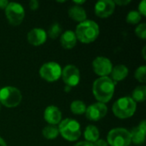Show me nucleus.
I'll list each match as a JSON object with an SVG mask.
<instances>
[{
  "mask_svg": "<svg viewBox=\"0 0 146 146\" xmlns=\"http://www.w3.org/2000/svg\"><path fill=\"white\" fill-rule=\"evenodd\" d=\"M115 83L109 76L98 78L92 85V92L95 98L99 103L106 104L110 102L115 93Z\"/></svg>",
  "mask_w": 146,
  "mask_h": 146,
  "instance_id": "f257e3e1",
  "label": "nucleus"
},
{
  "mask_svg": "<svg viewBox=\"0 0 146 146\" xmlns=\"http://www.w3.org/2000/svg\"><path fill=\"white\" fill-rule=\"evenodd\" d=\"M99 33L100 29L98 24L92 20H86L79 23L74 32L77 40L83 44L94 42L99 36Z\"/></svg>",
  "mask_w": 146,
  "mask_h": 146,
  "instance_id": "f03ea898",
  "label": "nucleus"
},
{
  "mask_svg": "<svg viewBox=\"0 0 146 146\" xmlns=\"http://www.w3.org/2000/svg\"><path fill=\"white\" fill-rule=\"evenodd\" d=\"M137 109V103L131 97H122L117 99L112 105L114 115L119 119L132 117Z\"/></svg>",
  "mask_w": 146,
  "mask_h": 146,
  "instance_id": "7ed1b4c3",
  "label": "nucleus"
},
{
  "mask_svg": "<svg viewBox=\"0 0 146 146\" xmlns=\"http://www.w3.org/2000/svg\"><path fill=\"white\" fill-rule=\"evenodd\" d=\"M58 131L61 136L68 141H76L80 139L81 135V127L79 123L74 119L67 118L58 124Z\"/></svg>",
  "mask_w": 146,
  "mask_h": 146,
  "instance_id": "20e7f679",
  "label": "nucleus"
},
{
  "mask_svg": "<svg viewBox=\"0 0 146 146\" xmlns=\"http://www.w3.org/2000/svg\"><path fill=\"white\" fill-rule=\"evenodd\" d=\"M22 100V95L20 90L15 86H8L0 89V104L7 108H15L18 106Z\"/></svg>",
  "mask_w": 146,
  "mask_h": 146,
  "instance_id": "39448f33",
  "label": "nucleus"
},
{
  "mask_svg": "<svg viewBox=\"0 0 146 146\" xmlns=\"http://www.w3.org/2000/svg\"><path fill=\"white\" fill-rule=\"evenodd\" d=\"M107 143L110 146H130V131L123 127H115L111 129L107 135Z\"/></svg>",
  "mask_w": 146,
  "mask_h": 146,
  "instance_id": "423d86ee",
  "label": "nucleus"
},
{
  "mask_svg": "<svg viewBox=\"0 0 146 146\" xmlns=\"http://www.w3.org/2000/svg\"><path fill=\"white\" fill-rule=\"evenodd\" d=\"M62 68L56 62L44 63L39 68V75L47 82H55L62 75Z\"/></svg>",
  "mask_w": 146,
  "mask_h": 146,
  "instance_id": "0eeeda50",
  "label": "nucleus"
},
{
  "mask_svg": "<svg viewBox=\"0 0 146 146\" xmlns=\"http://www.w3.org/2000/svg\"><path fill=\"white\" fill-rule=\"evenodd\" d=\"M5 15L9 24L12 26L20 25L25 17V9L21 4L15 2L9 3L6 7Z\"/></svg>",
  "mask_w": 146,
  "mask_h": 146,
  "instance_id": "6e6552de",
  "label": "nucleus"
},
{
  "mask_svg": "<svg viewBox=\"0 0 146 146\" xmlns=\"http://www.w3.org/2000/svg\"><path fill=\"white\" fill-rule=\"evenodd\" d=\"M63 82L66 84L67 86L74 87L76 86L80 80V73L79 68L74 65H67L62 70V75Z\"/></svg>",
  "mask_w": 146,
  "mask_h": 146,
  "instance_id": "1a4fd4ad",
  "label": "nucleus"
},
{
  "mask_svg": "<svg viewBox=\"0 0 146 146\" xmlns=\"http://www.w3.org/2000/svg\"><path fill=\"white\" fill-rule=\"evenodd\" d=\"M92 68L96 74L100 77H105L111 74L113 65L109 58L104 56H98L92 62Z\"/></svg>",
  "mask_w": 146,
  "mask_h": 146,
  "instance_id": "9d476101",
  "label": "nucleus"
},
{
  "mask_svg": "<svg viewBox=\"0 0 146 146\" xmlns=\"http://www.w3.org/2000/svg\"><path fill=\"white\" fill-rule=\"evenodd\" d=\"M108 112V107L103 103H95L86 107V116L92 121H98L103 119Z\"/></svg>",
  "mask_w": 146,
  "mask_h": 146,
  "instance_id": "9b49d317",
  "label": "nucleus"
},
{
  "mask_svg": "<svg viewBox=\"0 0 146 146\" xmlns=\"http://www.w3.org/2000/svg\"><path fill=\"white\" fill-rule=\"evenodd\" d=\"M115 9V4L112 0H100L95 4V14L100 18H107L110 16Z\"/></svg>",
  "mask_w": 146,
  "mask_h": 146,
  "instance_id": "f8f14e48",
  "label": "nucleus"
},
{
  "mask_svg": "<svg viewBox=\"0 0 146 146\" xmlns=\"http://www.w3.org/2000/svg\"><path fill=\"white\" fill-rule=\"evenodd\" d=\"M44 119L49 125L56 126L62 121V112L56 106L50 105L44 110Z\"/></svg>",
  "mask_w": 146,
  "mask_h": 146,
  "instance_id": "ddd939ff",
  "label": "nucleus"
},
{
  "mask_svg": "<svg viewBox=\"0 0 146 146\" xmlns=\"http://www.w3.org/2000/svg\"><path fill=\"white\" fill-rule=\"evenodd\" d=\"M47 39V33L42 28H33L27 33V41L34 46H38L45 43Z\"/></svg>",
  "mask_w": 146,
  "mask_h": 146,
  "instance_id": "4468645a",
  "label": "nucleus"
},
{
  "mask_svg": "<svg viewBox=\"0 0 146 146\" xmlns=\"http://www.w3.org/2000/svg\"><path fill=\"white\" fill-rule=\"evenodd\" d=\"M146 133V121H142L137 127L130 131L131 140L136 145H140L145 143Z\"/></svg>",
  "mask_w": 146,
  "mask_h": 146,
  "instance_id": "2eb2a0df",
  "label": "nucleus"
},
{
  "mask_svg": "<svg viewBox=\"0 0 146 146\" xmlns=\"http://www.w3.org/2000/svg\"><path fill=\"white\" fill-rule=\"evenodd\" d=\"M60 42L62 46L66 50L73 49L77 43V38L74 31L67 30L63 33L61 34Z\"/></svg>",
  "mask_w": 146,
  "mask_h": 146,
  "instance_id": "dca6fc26",
  "label": "nucleus"
},
{
  "mask_svg": "<svg viewBox=\"0 0 146 146\" xmlns=\"http://www.w3.org/2000/svg\"><path fill=\"white\" fill-rule=\"evenodd\" d=\"M68 15L72 20H74L79 23L86 21V17H87L86 9L82 6H79V5L71 6L68 9Z\"/></svg>",
  "mask_w": 146,
  "mask_h": 146,
  "instance_id": "f3484780",
  "label": "nucleus"
},
{
  "mask_svg": "<svg viewBox=\"0 0 146 146\" xmlns=\"http://www.w3.org/2000/svg\"><path fill=\"white\" fill-rule=\"evenodd\" d=\"M128 74H129L128 68L125 65L119 64V65L113 67L110 74L112 77L111 78L112 80L115 83V82H119V81H121L124 79H126L127 77Z\"/></svg>",
  "mask_w": 146,
  "mask_h": 146,
  "instance_id": "a211bd4d",
  "label": "nucleus"
},
{
  "mask_svg": "<svg viewBox=\"0 0 146 146\" xmlns=\"http://www.w3.org/2000/svg\"><path fill=\"white\" fill-rule=\"evenodd\" d=\"M99 130L94 125H89L86 127L84 132V137L86 141L93 144L99 139Z\"/></svg>",
  "mask_w": 146,
  "mask_h": 146,
  "instance_id": "6ab92c4d",
  "label": "nucleus"
},
{
  "mask_svg": "<svg viewBox=\"0 0 146 146\" xmlns=\"http://www.w3.org/2000/svg\"><path fill=\"white\" fill-rule=\"evenodd\" d=\"M42 135L46 139H49V140L55 139L59 135L58 127H56V126H51V125L46 126L42 130Z\"/></svg>",
  "mask_w": 146,
  "mask_h": 146,
  "instance_id": "aec40b11",
  "label": "nucleus"
},
{
  "mask_svg": "<svg viewBox=\"0 0 146 146\" xmlns=\"http://www.w3.org/2000/svg\"><path fill=\"white\" fill-rule=\"evenodd\" d=\"M70 110L74 115H83L86 113V105L81 100H74L70 104Z\"/></svg>",
  "mask_w": 146,
  "mask_h": 146,
  "instance_id": "412c9836",
  "label": "nucleus"
},
{
  "mask_svg": "<svg viewBox=\"0 0 146 146\" xmlns=\"http://www.w3.org/2000/svg\"><path fill=\"white\" fill-rule=\"evenodd\" d=\"M136 103L137 102H144L146 99V86H137L132 94L131 97Z\"/></svg>",
  "mask_w": 146,
  "mask_h": 146,
  "instance_id": "4be33fe9",
  "label": "nucleus"
},
{
  "mask_svg": "<svg viewBox=\"0 0 146 146\" xmlns=\"http://www.w3.org/2000/svg\"><path fill=\"white\" fill-rule=\"evenodd\" d=\"M47 33V37L49 36L50 38L55 39L56 38H58L61 34H62V27L60 26L59 23H53L52 25H50V27L48 29Z\"/></svg>",
  "mask_w": 146,
  "mask_h": 146,
  "instance_id": "5701e85b",
  "label": "nucleus"
},
{
  "mask_svg": "<svg viewBox=\"0 0 146 146\" xmlns=\"http://www.w3.org/2000/svg\"><path fill=\"white\" fill-rule=\"evenodd\" d=\"M142 19V15L137 10H131L127 15V22L129 24H138Z\"/></svg>",
  "mask_w": 146,
  "mask_h": 146,
  "instance_id": "b1692460",
  "label": "nucleus"
},
{
  "mask_svg": "<svg viewBox=\"0 0 146 146\" xmlns=\"http://www.w3.org/2000/svg\"><path fill=\"white\" fill-rule=\"evenodd\" d=\"M145 72H146V66L143 65V66H140L139 67L135 73H134V77L135 79L141 82V83H145L146 81V75H145Z\"/></svg>",
  "mask_w": 146,
  "mask_h": 146,
  "instance_id": "393cba45",
  "label": "nucleus"
},
{
  "mask_svg": "<svg viewBox=\"0 0 146 146\" xmlns=\"http://www.w3.org/2000/svg\"><path fill=\"white\" fill-rule=\"evenodd\" d=\"M135 33L136 35L142 38V39H145L146 38V24L145 23H140L137 26V27L135 28Z\"/></svg>",
  "mask_w": 146,
  "mask_h": 146,
  "instance_id": "a878e982",
  "label": "nucleus"
},
{
  "mask_svg": "<svg viewBox=\"0 0 146 146\" xmlns=\"http://www.w3.org/2000/svg\"><path fill=\"white\" fill-rule=\"evenodd\" d=\"M139 13L141 15H146V3L145 0H142L141 3L139 4Z\"/></svg>",
  "mask_w": 146,
  "mask_h": 146,
  "instance_id": "bb28decb",
  "label": "nucleus"
},
{
  "mask_svg": "<svg viewBox=\"0 0 146 146\" xmlns=\"http://www.w3.org/2000/svg\"><path fill=\"white\" fill-rule=\"evenodd\" d=\"M29 7H30L31 9L36 10V9H38V7H39V3H38L37 0H31V1L29 2Z\"/></svg>",
  "mask_w": 146,
  "mask_h": 146,
  "instance_id": "cd10ccee",
  "label": "nucleus"
},
{
  "mask_svg": "<svg viewBox=\"0 0 146 146\" xmlns=\"http://www.w3.org/2000/svg\"><path fill=\"white\" fill-rule=\"evenodd\" d=\"M92 145H93V146H109L107 141H105L104 139H98Z\"/></svg>",
  "mask_w": 146,
  "mask_h": 146,
  "instance_id": "c85d7f7f",
  "label": "nucleus"
},
{
  "mask_svg": "<svg viewBox=\"0 0 146 146\" xmlns=\"http://www.w3.org/2000/svg\"><path fill=\"white\" fill-rule=\"evenodd\" d=\"M131 2V0H116V1H114L115 4H118L119 6H124V5H127L129 3Z\"/></svg>",
  "mask_w": 146,
  "mask_h": 146,
  "instance_id": "c756f323",
  "label": "nucleus"
},
{
  "mask_svg": "<svg viewBox=\"0 0 146 146\" xmlns=\"http://www.w3.org/2000/svg\"><path fill=\"white\" fill-rule=\"evenodd\" d=\"M74 146H93V145L90 142H87V141H80V142H78L77 144H75Z\"/></svg>",
  "mask_w": 146,
  "mask_h": 146,
  "instance_id": "7c9ffc66",
  "label": "nucleus"
},
{
  "mask_svg": "<svg viewBox=\"0 0 146 146\" xmlns=\"http://www.w3.org/2000/svg\"><path fill=\"white\" fill-rule=\"evenodd\" d=\"M9 2L7 0H0V9H5Z\"/></svg>",
  "mask_w": 146,
  "mask_h": 146,
  "instance_id": "2f4dec72",
  "label": "nucleus"
},
{
  "mask_svg": "<svg viewBox=\"0 0 146 146\" xmlns=\"http://www.w3.org/2000/svg\"><path fill=\"white\" fill-rule=\"evenodd\" d=\"M0 146H7V144H6L5 140L3 138H1V137H0Z\"/></svg>",
  "mask_w": 146,
  "mask_h": 146,
  "instance_id": "473e14b6",
  "label": "nucleus"
},
{
  "mask_svg": "<svg viewBox=\"0 0 146 146\" xmlns=\"http://www.w3.org/2000/svg\"><path fill=\"white\" fill-rule=\"evenodd\" d=\"M74 3H75V5H79V6H81V4L85 3H86V1H85V0H83V1H74Z\"/></svg>",
  "mask_w": 146,
  "mask_h": 146,
  "instance_id": "72a5a7b5",
  "label": "nucleus"
},
{
  "mask_svg": "<svg viewBox=\"0 0 146 146\" xmlns=\"http://www.w3.org/2000/svg\"><path fill=\"white\" fill-rule=\"evenodd\" d=\"M145 47H144V49H143V56H144V58L145 59Z\"/></svg>",
  "mask_w": 146,
  "mask_h": 146,
  "instance_id": "f704fd0d",
  "label": "nucleus"
},
{
  "mask_svg": "<svg viewBox=\"0 0 146 146\" xmlns=\"http://www.w3.org/2000/svg\"><path fill=\"white\" fill-rule=\"evenodd\" d=\"M0 109H1V104H0Z\"/></svg>",
  "mask_w": 146,
  "mask_h": 146,
  "instance_id": "c9c22d12",
  "label": "nucleus"
}]
</instances>
